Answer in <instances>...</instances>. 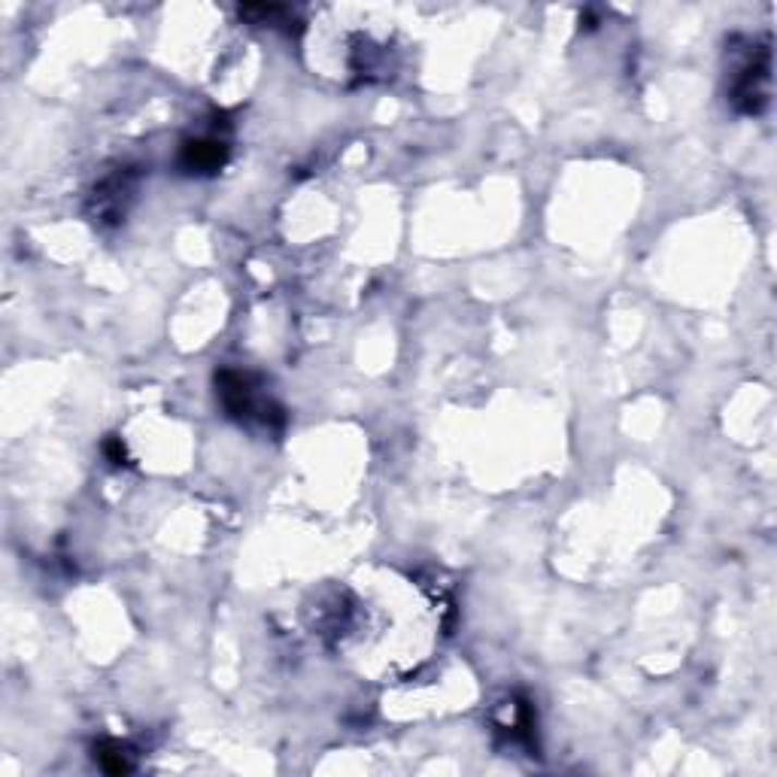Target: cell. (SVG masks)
Segmentation results:
<instances>
[{
    "label": "cell",
    "mask_w": 777,
    "mask_h": 777,
    "mask_svg": "<svg viewBox=\"0 0 777 777\" xmlns=\"http://www.w3.org/2000/svg\"><path fill=\"white\" fill-rule=\"evenodd\" d=\"M216 396L222 401V408L228 410V416H234L241 423L258 420V423L274 425V428H280L286 423L280 404L262 401V398L255 396V383L250 374H241V371L216 374Z\"/></svg>",
    "instance_id": "cell-1"
},
{
    "label": "cell",
    "mask_w": 777,
    "mask_h": 777,
    "mask_svg": "<svg viewBox=\"0 0 777 777\" xmlns=\"http://www.w3.org/2000/svg\"><path fill=\"white\" fill-rule=\"evenodd\" d=\"M92 756H95V763L107 772V775H128V772H134V756L128 753L125 744H119V741H98L95 744V750H92Z\"/></svg>",
    "instance_id": "cell-4"
},
{
    "label": "cell",
    "mask_w": 777,
    "mask_h": 777,
    "mask_svg": "<svg viewBox=\"0 0 777 777\" xmlns=\"http://www.w3.org/2000/svg\"><path fill=\"white\" fill-rule=\"evenodd\" d=\"M768 98H772V49L760 46L736 73L732 104L738 113L760 116L768 107Z\"/></svg>",
    "instance_id": "cell-2"
},
{
    "label": "cell",
    "mask_w": 777,
    "mask_h": 777,
    "mask_svg": "<svg viewBox=\"0 0 777 777\" xmlns=\"http://www.w3.org/2000/svg\"><path fill=\"white\" fill-rule=\"evenodd\" d=\"M228 146L219 137H195V141H185L180 149V168L185 173H213L226 165Z\"/></svg>",
    "instance_id": "cell-3"
},
{
    "label": "cell",
    "mask_w": 777,
    "mask_h": 777,
    "mask_svg": "<svg viewBox=\"0 0 777 777\" xmlns=\"http://www.w3.org/2000/svg\"><path fill=\"white\" fill-rule=\"evenodd\" d=\"M104 452H107V459H110L113 465H125V462H128L125 444H122V438L107 440V444H104Z\"/></svg>",
    "instance_id": "cell-5"
}]
</instances>
